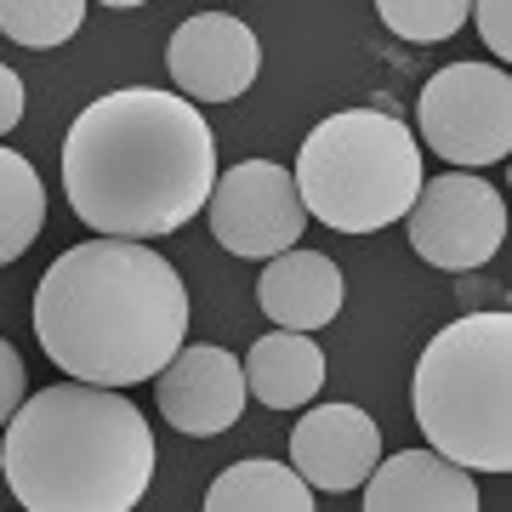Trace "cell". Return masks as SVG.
<instances>
[{"label": "cell", "mask_w": 512, "mask_h": 512, "mask_svg": "<svg viewBox=\"0 0 512 512\" xmlns=\"http://www.w3.org/2000/svg\"><path fill=\"white\" fill-rule=\"evenodd\" d=\"M217 183V137L183 92L126 86L86 103L63 137L74 217L114 239L177 234Z\"/></svg>", "instance_id": "6da1fadb"}, {"label": "cell", "mask_w": 512, "mask_h": 512, "mask_svg": "<svg viewBox=\"0 0 512 512\" xmlns=\"http://www.w3.org/2000/svg\"><path fill=\"white\" fill-rule=\"evenodd\" d=\"M188 330L183 274L143 239H80L57 256L35 291V336L74 382H154Z\"/></svg>", "instance_id": "7a4b0ae2"}, {"label": "cell", "mask_w": 512, "mask_h": 512, "mask_svg": "<svg viewBox=\"0 0 512 512\" xmlns=\"http://www.w3.org/2000/svg\"><path fill=\"white\" fill-rule=\"evenodd\" d=\"M0 473L29 512H131L154 484V427L120 387L69 376L12 410Z\"/></svg>", "instance_id": "3957f363"}, {"label": "cell", "mask_w": 512, "mask_h": 512, "mask_svg": "<svg viewBox=\"0 0 512 512\" xmlns=\"http://www.w3.org/2000/svg\"><path fill=\"white\" fill-rule=\"evenodd\" d=\"M416 427L427 450L467 473L512 467V319L467 313L444 325L416 365Z\"/></svg>", "instance_id": "277c9868"}, {"label": "cell", "mask_w": 512, "mask_h": 512, "mask_svg": "<svg viewBox=\"0 0 512 512\" xmlns=\"http://www.w3.org/2000/svg\"><path fill=\"white\" fill-rule=\"evenodd\" d=\"M296 194L336 234H376L404 222L421 188V143L399 114L342 109L319 120L296 154Z\"/></svg>", "instance_id": "5b68a950"}, {"label": "cell", "mask_w": 512, "mask_h": 512, "mask_svg": "<svg viewBox=\"0 0 512 512\" xmlns=\"http://www.w3.org/2000/svg\"><path fill=\"white\" fill-rule=\"evenodd\" d=\"M416 126L450 165H495L512 154V80L501 63H450L421 86Z\"/></svg>", "instance_id": "8992f818"}, {"label": "cell", "mask_w": 512, "mask_h": 512, "mask_svg": "<svg viewBox=\"0 0 512 512\" xmlns=\"http://www.w3.org/2000/svg\"><path fill=\"white\" fill-rule=\"evenodd\" d=\"M404 222H410V251H416L427 268L473 274V268H484V262L501 251V239H507V200H501L495 183L450 165L433 183L421 177Z\"/></svg>", "instance_id": "52a82bcc"}, {"label": "cell", "mask_w": 512, "mask_h": 512, "mask_svg": "<svg viewBox=\"0 0 512 512\" xmlns=\"http://www.w3.org/2000/svg\"><path fill=\"white\" fill-rule=\"evenodd\" d=\"M211 234L222 251L245 256V262H268V256L291 251L302 228H308V205L296 194V177L274 160H239L228 165L211 200H205Z\"/></svg>", "instance_id": "ba28073f"}, {"label": "cell", "mask_w": 512, "mask_h": 512, "mask_svg": "<svg viewBox=\"0 0 512 512\" xmlns=\"http://www.w3.org/2000/svg\"><path fill=\"white\" fill-rule=\"evenodd\" d=\"M165 69L188 103H234L251 92L256 69H262V46H256L251 23L228 18V12H200L171 35Z\"/></svg>", "instance_id": "9c48e42d"}, {"label": "cell", "mask_w": 512, "mask_h": 512, "mask_svg": "<svg viewBox=\"0 0 512 512\" xmlns=\"http://www.w3.org/2000/svg\"><path fill=\"white\" fill-rule=\"evenodd\" d=\"M160 416L188 439H217L245 416V365L228 348H177V359L154 376Z\"/></svg>", "instance_id": "30bf717a"}, {"label": "cell", "mask_w": 512, "mask_h": 512, "mask_svg": "<svg viewBox=\"0 0 512 512\" xmlns=\"http://www.w3.org/2000/svg\"><path fill=\"white\" fill-rule=\"evenodd\" d=\"M382 461V427L359 404H319L291 427V467L313 490H359Z\"/></svg>", "instance_id": "8fae6325"}, {"label": "cell", "mask_w": 512, "mask_h": 512, "mask_svg": "<svg viewBox=\"0 0 512 512\" xmlns=\"http://www.w3.org/2000/svg\"><path fill=\"white\" fill-rule=\"evenodd\" d=\"M365 512H478V484L439 450H404L370 467Z\"/></svg>", "instance_id": "7c38bea8"}, {"label": "cell", "mask_w": 512, "mask_h": 512, "mask_svg": "<svg viewBox=\"0 0 512 512\" xmlns=\"http://www.w3.org/2000/svg\"><path fill=\"white\" fill-rule=\"evenodd\" d=\"M342 296H348L342 268L302 245L268 256V268L256 274V302L279 330H325L342 313Z\"/></svg>", "instance_id": "4fadbf2b"}, {"label": "cell", "mask_w": 512, "mask_h": 512, "mask_svg": "<svg viewBox=\"0 0 512 512\" xmlns=\"http://www.w3.org/2000/svg\"><path fill=\"white\" fill-rule=\"evenodd\" d=\"M239 365H245V393H256L268 410H302L325 387V353L313 330H274Z\"/></svg>", "instance_id": "5bb4252c"}, {"label": "cell", "mask_w": 512, "mask_h": 512, "mask_svg": "<svg viewBox=\"0 0 512 512\" xmlns=\"http://www.w3.org/2000/svg\"><path fill=\"white\" fill-rule=\"evenodd\" d=\"M205 507L211 512H313V484L296 467H279V461H239L228 473L211 478L205 490Z\"/></svg>", "instance_id": "9a60e30c"}, {"label": "cell", "mask_w": 512, "mask_h": 512, "mask_svg": "<svg viewBox=\"0 0 512 512\" xmlns=\"http://www.w3.org/2000/svg\"><path fill=\"white\" fill-rule=\"evenodd\" d=\"M46 228V183L18 148L0 143V268L18 262Z\"/></svg>", "instance_id": "2e32d148"}, {"label": "cell", "mask_w": 512, "mask_h": 512, "mask_svg": "<svg viewBox=\"0 0 512 512\" xmlns=\"http://www.w3.org/2000/svg\"><path fill=\"white\" fill-rule=\"evenodd\" d=\"M86 0H0V35H12L29 52H52L80 35Z\"/></svg>", "instance_id": "e0dca14e"}, {"label": "cell", "mask_w": 512, "mask_h": 512, "mask_svg": "<svg viewBox=\"0 0 512 512\" xmlns=\"http://www.w3.org/2000/svg\"><path fill=\"white\" fill-rule=\"evenodd\" d=\"M376 12L410 46H439L461 35V23L473 18V0H376Z\"/></svg>", "instance_id": "ac0fdd59"}, {"label": "cell", "mask_w": 512, "mask_h": 512, "mask_svg": "<svg viewBox=\"0 0 512 512\" xmlns=\"http://www.w3.org/2000/svg\"><path fill=\"white\" fill-rule=\"evenodd\" d=\"M473 18H478V35L501 57V69H507L512 57V0H473Z\"/></svg>", "instance_id": "d6986e66"}, {"label": "cell", "mask_w": 512, "mask_h": 512, "mask_svg": "<svg viewBox=\"0 0 512 512\" xmlns=\"http://www.w3.org/2000/svg\"><path fill=\"white\" fill-rule=\"evenodd\" d=\"M18 404H23V359H18V348L0 336V427L12 421Z\"/></svg>", "instance_id": "ffe728a7"}, {"label": "cell", "mask_w": 512, "mask_h": 512, "mask_svg": "<svg viewBox=\"0 0 512 512\" xmlns=\"http://www.w3.org/2000/svg\"><path fill=\"white\" fill-rule=\"evenodd\" d=\"M18 120H23V80H18V69L0 63V137L18 131Z\"/></svg>", "instance_id": "44dd1931"}, {"label": "cell", "mask_w": 512, "mask_h": 512, "mask_svg": "<svg viewBox=\"0 0 512 512\" xmlns=\"http://www.w3.org/2000/svg\"><path fill=\"white\" fill-rule=\"evenodd\" d=\"M103 6H120L126 12V6H148V0H103Z\"/></svg>", "instance_id": "7402d4cb"}]
</instances>
